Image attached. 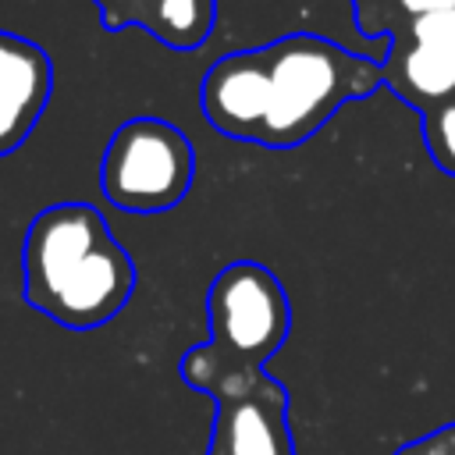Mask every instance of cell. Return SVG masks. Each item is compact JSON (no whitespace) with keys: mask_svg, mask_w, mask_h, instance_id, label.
Returning a JSON list of instances; mask_svg holds the SVG:
<instances>
[{"mask_svg":"<svg viewBox=\"0 0 455 455\" xmlns=\"http://www.w3.org/2000/svg\"><path fill=\"white\" fill-rule=\"evenodd\" d=\"M377 85H384L380 60L313 32H291L213 60L199 85V107L228 139L291 149Z\"/></svg>","mask_w":455,"mask_h":455,"instance_id":"1","label":"cell"},{"mask_svg":"<svg viewBox=\"0 0 455 455\" xmlns=\"http://www.w3.org/2000/svg\"><path fill=\"white\" fill-rule=\"evenodd\" d=\"M25 302L68 331L110 323L135 291V259L89 203L39 210L21 245Z\"/></svg>","mask_w":455,"mask_h":455,"instance_id":"2","label":"cell"},{"mask_svg":"<svg viewBox=\"0 0 455 455\" xmlns=\"http://www.w3.org/2000/svg\"><path fill=\"white\" fill-rule=\"evenodd\" d=\"M206 327L210 338L178 363L188 387L217 398L263 377V366L281 352L291 331V306L274 270L252 259L228 263L210 281Z\"/></svg>","mask_w":455,"mask_h":455,"instance_id":"3","label":"cell"},{"mask_svg":"<svg viewBox=\"0 0 455 455\" xmlns=\"http://www.w3.org/2000/svg\"><path fill=\"white\" fill-rule=\"evenodd\" d=\"M196 178V149L185 132L164 117L124 121L103 153V196L128 213H164L178 206Z\"/></svg>","mask_w":455,"mask_h":455,"instance_id":"4","label":"cell"},{"mask_svg":"<svg viewBox=\"0 0 455 455\" xmlns=\"http://www.w3.org/2000/svg\"><path fill=\"white\" fill-rule=\"evenodd\" d=\"M380 71L384 85L419 114L455 100V7L391 28Z\"/></svg>","mask_w":455,"mask_h":455,"instance_id":"5","label":"cell"},{"mask_svg":"<svg viewBox=\"0 0 455 455\" xmlns=\"http://www.w3.org/2000/svg\"><path fill=\"white\" fill-rule=\"evenodd\" d=\"M213 434L206 455H295L288 427V391L263 373L213 398Z\"/></svg>","mask_w":455,"mask_h":455,"instance_id":"6","label":"cell"},{"mask_svg":"<svg viewBox=\"0 0 455 455\" xmlns=\"http://www.w3.org/2000/svg\"><path fill=\"white\" fill-rule=\"evenodd\" d=\"M53 92V60L43 46L0 28V156L14 153Z\"/></svg>","mask_w":455,"mask_h":455,"instance_id":"7","label":"cell"},{"mask_svg":"<svg viewBox=\"0 0 455 455\" xmlns=\"http://www.w3.org/2000/svg\"><path fill=\"white\" fill-rule=\"evenodd\" d=\"M217 25V0H149L139 28L171 50H199Z\"/></svg>","mask_w":455,"mask_h":455,"instance_id":"8","label":"cell"},{"mask_svg":"<svg viewBox=\"0 0 455 455\" xmlns=\"http://www.w3.org/2000/svg\"><path fill=\"white\" fill-rule=\"evenodd\" d=\"M419 117H423V142H427L434 167H441L444 174L455 178V100H448Z\"/></svg>","mask_w":455,"mask_h":455,"instance_id":"9","label":"cell"},{"mask_svg":"<svg viewBox=\"0 0 455 455\" xmlns=\"http://www.w3.org/2000/svg\"><path fill=\"white\" fill-rule=\"evenodd\" d=\"M448 7H455V0H384L377 11V21L370 28V39H387V32L398 28L402 21H412V18H423L434 11H448Z\"/></svg>","mask_w":455,"mask_h":455,"instance_id":"10","label":"cell"},{"mask_svg":"<svg viewBox=\"0 0 455 455\" xmlns=\"http://www.w3.org/2000/svg\"><path fill=\"white\" fill-rule=\"evenodd\" d=\"M96 11H100V21L107 32H121L128 25H139L142 21V11L149 0H92Z\"/></svg>","mask_w":455,"mask_h":455,"instance_id":"11","label":"cell"},{"mask_svg":"<svg viewBox=\"0 0 455 455\" xmlns=\"http://www.w3.org/2000/svg\"><path fill=\"white\" fill-rule=\"evenodd\" d=\"M395 455H455V423L437 427V430L423 434L419 441L402 444Z\"/></svg>","mask_w":455,"mask_h":455,"instance_id":"12","label":"cell"},{"mask_svg":"<svg viewBox=\"0 0 455 455\" xmlns=\"http://www.w3.org/2000/svg\"><path fill=\"white\" fill-rule=\"evenodd\" d=\"M348 4H352V21H355V28L370 39V28H373L377 11H380V4H384V0H348Z\"/></svg>","mask_w":455,"mask_h":455,"instance_id":"13","label":"cell"}]
</instances>
